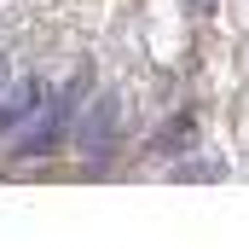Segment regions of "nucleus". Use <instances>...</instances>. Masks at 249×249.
<instances>
[{"label":"nucleus","mask_w":249,"mask_h":249,"mask_svg":"<svg viewBox=\"0 0 249 249\" xmlns=\"http://www.w3.org/2000/svg\"><path fill=\"white\" fill-rule=\"evenodd\" d=\"M75 105H81V75L64 87L58 99H53V110H47V122H41V133L35 139H23V151H53L64 133H70V122H75Z\"/></svg>","instance_id":"nucleus-1"},{"label":"nucleus","mask_w":249,"mask_h":249,"mask_svg":"<svg viewBox=\"0 0 249 249\" xmlns=\"http://www.w3.org/2000/svg\"><path fill=\"white\" fill-rule=\"evenodd\" d=\"M116 116H122V99H116V93H105V99L87 110V122H81L87 157H110V145H116Z\"/></svg>","instance_id":"nucleus-2"},{"label":"nucleus","mask_w":249,"mask_h":249,"mask_svg":"<svg viewBox=\"0 0 249 249\" xmlns=\"http://www.w3.org/2000/svg\"><path fill=\"white\" fill-rule=\"evenodd\" d=\"M35 105H41V81L29 75V81H18V87L0 99V133H12V127H18L29 110H35Z\"/></svg>","instance_id":"nucleus-3"}]
</instances>
